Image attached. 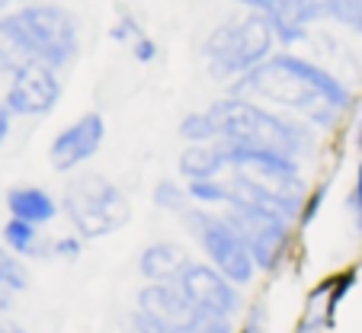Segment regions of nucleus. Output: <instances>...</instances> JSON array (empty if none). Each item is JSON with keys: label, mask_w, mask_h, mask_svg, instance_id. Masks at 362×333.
<instances>
[{"label": "nucleus", "mask_w": 362, "mask_h": 333, "mask_svg": "<svg viewBox=\"0 0 362 333\" xmlns=\"http://www.w3.org/2000/svg\"><path fill=\"white\" fill-rule=\"evenodd\" d=\"M225 93L282 109L288 116H298L308 125H315L321 135H334L359 103L356 90L334 68L286 48H279L273 58L228 83Z\"/></svg>", "instance_id": "f257e3e1"}, {"label": "nucleus", "mask_w": 362, "mask_h": 333, "mask_svg": "<svg viewBox=\"0 0 362 333\" xmlns=\"http://www.w3.org/2000/svg\"><path fill=\"white\" fill-rule=\"evenodd\" d=\"M209 109H212L221 132L218 141L279 151V154H288L301 163H308L321 151V132L315 125H308L298 116H288L282 109L267 106V103L225 93L209 103Z\"/></svg>", "instance_id": "f03ea898"}, {"label": "nucleus", "mask_w": 362, "mask_h": 333, "mask_svg": "<svg viewBox=\"0 0 362 333\" xmlns=\"http://www.w3.org/2000/svg\"><path fill=\"white\" fill-rule=\"evenodd\" d=\"M0 35L23 62H42L55 71H68L81 58L83 23L68 4L35 0L16 4L0 13Z\"/></svg>", "instance_id": "7ed1b4c3"}, {"label": "nucleus", "mask_w": 362, "mask_h": 333, "mask_svg": "<svg viewBox=\"0 0 362 333\" xmlns=\"http://www.w3.org/2000/svg\"><path fill=\"white\" fill-rule=\"evenodd\" d=\"M276 52H279V45H276L269 20L260 13H244V10L218 20L205 33L202 45H199L205 74L215 83H221V87L244 77L247 71H253L257 64L273 58Z\"/></svg>", "instance_id": "20e7f679"}, {"label": "nucleus", "mask_w": 362, "mask_h": 333, "mask_svg": "<svg viewBox=\"0 0 362 333\" xmlns=\"http://www.w3.org/2000/svg\"><path fill=\"white\" fill-rule=\"evenodd\" d=\"M62 215L83 240L119 234L132 221V199L116 180L96 170L71 173L62 189Z\"/></svg>", "instance_id": "39448f33"}, {"label": "nucleus", "mask_w": 362, "mask_h": 333, "mask_svg": "<svg viewBox=\"0 0 362 333\" xmlns=\"http://www.w3.org/2000/svg\"><path fill=\"white\" fill-rule=\"evenodd\" d=\"M180 225H183V231L192 238V244L199 247L205 263H212L234 286H240V288L253 286V279H257L260 272H257V263H253L240 231L231 225V218H228L225 211L192 205V209L180 218Z\"/></svg>", "instance_id": "423d86ee"}, {"label": "nucleus", "mask_w": 362, "mask_h": 333, "mask_svg": "<svg viewBox=\"0 0 362 333\" xmlns=\"http://www.w3.org/2000/svg\"><path fill=\"white\" fill-rule=\"evenodd\" d=\"M221 211L240 231L253 263H257V272L260 276H279L292 259L295 244H298L295 221H288V218L276 215L269 209H257V205H225Z\"/></svg>", "instance_id": "0eeeda50"}, {"label": "nucleus", "mask_w": 362, "mask_h": 333, "mask_svg": "<svg viewBox=\"0 0 362 333\" xmlns=\"http://www.w3.org/2000/svg\"><path fill=\"white\" fill-rule=\"evenodd\" d=\"M64 96L62 71L48 68L42 62H20L7 77L4 106L13 112V119H45L58 109Z\"/></svg>", "instance_id": "6e6552de"}, {"label": "nucleus", "mask_w": 362, "mask_h": 333, "mask_svg": "<svg viewBox=\"0 0 362 333\" xmlns=\"http://www.w3.org/2000/svg\"><path fill=\"white\" fill-rule=\"evenodd\" d=\"M103 144H106V116L96 109H87L77 119H71L64 129H58L55 138L48 141V167L62 177L81 173L103 151Z\"/></svg>", "instance_id": "1a4fd4ad"}, {"label": "nucleus", "mask_w": 362, "mask_h": 333, "mask_svg": "<svg viewBox=\"0 0 362 333\" xmlns=\"http://www.w3.org/2000/svg\"><path fill=\"white\" fill-rule=\"evenodd\" d=\"M177 286L183 288L189 305L199 308V311H215V314H228V317H238L244 311V288L234 286L228 276H221L205 259H189L186 269L180 272Z\"/></svg>", "instance_id": "9d476101"}, {"label": "nucleus", "mask_w": 362, "mask_h": 333, "mask_svg": "<svg viewBox=\"0 0 362 333\" xmlns=\"http://www.w3.org/2000/svg\"><path fill=\"white\" fill-rule=\"evenodd\" d=\"M324 4L327 0H279L273 16H267L273 26L276 45L295 52L298 45H305L311 39V26L324 23Z\"/></svg>", "instance_id": "9b49d317"}, {"label": "nucleus", "mask_w": 362, "mask_h": 333, "mask_svg": "<svg viewBox=\"0 0 362 333\" xmlns=\"http://www.w3.org/2000/svg\"><path fill=\"white\" fill-rule=\"evenodd\" d=\"M4 209H7V218H20V221H29V225L48 228L62 215V199H58L55 192H48L45 186L20 183V186H10L7 189Z\"/></svg>", "instance_id": "f8f14e48"}, {"label": "nucleus", "mask_w": 362, "mask_h": 333, "mask_svg": "<svg viewBox=\"0 0 362 333\" xmlns=\"http://www.w3.org/2000/svg\"><path fill=\"white\" fill-rule=\"evenodd\" d=\"M189 250H186L180 240H170V238H158L151 244L141 247L138 253V276L141 282H177L180 272L186 269L189 263Z\"/></svg>", "instance_id": "ddd939ff"}, {"label": "nucleus", "mask_w": 362, "mask_h": 333, "mask_svg": "<svg viewBox=\"0 0 362 333\" xmlns=\"http://www.w3.org/2000/svg\"><path fill=\"white\" fill-rule=\"evenodd\" d=\"M135 308L154 314V317L167 320V324H173V327H180V330H183L186 320L196 311L177 282H144L135 295Z\"/></svg>", "instance_id": "4468645a"}, {"label": "nucleus", "mask_w": 362, "mask_h": 333, "mask_svg": "<svg viewBox=\"0 0 362 333\" xmlns=\"http://www.w3.org/2000/svg\"><path fill=\"white\" fill-rule=\"evenodd\" d=\"M177 173L180 180H218L228 173V160L221 144H183L177 154Z\"/></svg>", "instance_id": "2eb2a0df"}, {"label": "nucleus", "mask_w": 362, "mask_h": 333, "mask_svg": "<svg viewBox=\"0 0 362 333\" xmlns=\"http://www.w3.org/2000/svg\"><path fill=\"white\" fill-rule=\"evenodd\" d=\"M330 288H334V276H324L311 292L305 295V305H301V314L295 320L292 333H327L337 327V317L340 311L330 301Z\"/></svg>", "instance_id": "dca6fc26"}, {"label": "nucleus", "mask_w": 362, "mask_h": 333, "mask_svg": "<svg viewBox=\"0 0 362 333\" xmlns=\"http://www.w3.org/2000/svg\"><path fill=\"white\" fill-rule=\"evenodd\" d=\"M0 247H7L10 253L29 259H52V238H45V228L20 221V218H7L0 228Z\"/></svg>", "instance_id": "f3484780"}, {"label": "nucleus", "mask_w": 362, "mask_h": 333, "mask_svg": "<svg viewBox=\"0 0 362 333\" xmlns=\"http://www.w3.org/2000/svg\"><path fill=\"white\" fill-rule=\"evenodd\" d=\"M151 205L164 215H173V218H183L186 211L192 209V196L186 189V180L180 177H160L158 183L151 186Z\"/></svg>", "instance_id": "a211bd4d"}, {"label": "nucleus", "mask_w": 362, "mask_h": 333, "mask_svg": "<svg viewBox=\"0 0 362 333\" xmlns=\"http://www.w3.org/2000/svg\"><path fill=\"white\" fill-rule=\"evenodd\" d=\"M177 138L183 144H215L221 138L218 122H215L212 109H189L177 122Z\"/></svg>", "instance_id": "6ab92c4d"}, {"label": "nucleus", "mask_w": 362, "mask_h": 333, "mask_svg": "<svg viewBox=\"0 0 362 333\" xmlns=\"http://www.w3.org/2000/svg\"><path fill=\"white\" fill-rule=\"evenodd\" d=\"M324 20L334 23L340 33L362 39V0H327Z\"/></svg>", "instance_id": "aec40b11"}, {"label": "nucleus", "mask_w": 362, "mask_h": 333, "mask_svg": "<svg viewBox=\"0 0 362 333\" xmlns=\"http://www.w3.org/2000/svg\"><path fill=\"white\" fill-rule=\"evenodd\" d=\"M29 286H33L29 263L23 257H16V253H10L7 247H0V292L23 295Z\"/></svg>", "instance_id": "412c9836"}, {"label": "nucleus", "mask_w": 362, "mask_h": 333, "mask_svg": "<svg viewBox=\"0 0 362 333\" xmlns=\"http://www.w3.org/2000/svg\"><path fill=\"white\" fill-rule=\"evenodd\" d=\"M192 196V205H202V209H225L228 205V183L225 177L218 180H192L186 183Z\"/></svg>", "instance_id": "4be33fe9"}, {"label": "nucleus", "mask_w": 362, "mask_h": 333, "mask_svg": "<svg viewBox=\"0 0 362 333\" xmlns=\"http://www.w3.org/2000/svg\"><path fill=\"white\" fill-rule=\"evenodd\" d=\"M330 186H334V183H330V177L311 183V189H308V196H305V205H301V215H298V231H308V228L317 221V215H321L324 205H327Z\"/></svg>", "instance_id": "5701e85b"}, {"label": "nucleus", "mask_w": 362, "mask_h": 333, "mask_svg": "<svg viewBox=\"0 0 362 333\" xmlns=\"http://www.w3.org/2000/svg\"><path fill=\"white\" fill-rule=\"evenodd\" d=\"M183 333H238V324L228 314H215V311H192V317L186 320Z\"/></svg>", "instance_id": "b1692460"}, {"label": "nucleus", "mask_w": 362, "mask_h": 333, "mask_svg": "<svg viewBox=\"0 0 362 333\" xmlns=\"http://www.w3.org/2000/svg\"><path fill=\"white\" fill-rule=\"evenodd\" d=\"M141 35H144L141 20H138V16L132 13L129 7H122V4H119V7H116V20H112V26H110V39L116 42V45L129 48L132 42L141 39Z\"/></svg>", "instance_id": "393cba45"}, {"label": "nucleus", "mask_w": 362, "mask_h": 333, "mask_svg": "<svg viewBox=\"0 0 362 333\" xmlns=\"http://www.w3.org/2000/svg\"><path fill=\"white\" fill-rule=\"evenodd\" d=\"M125 333H183V330L160 317H154V314H148V311L132 308L129 317H125Z\"/></svg>", "instance_id": "a878e982"}, {"label": "nucleus", "mask_w": 362, "mask_h": 333, "mask_svg": "<svg viewBox=\"0 0 362 333\" xmlns=\"http://www.w3.org/2000/svg\"><path fill=\"white\" fill-rule=\"evenodd\" d=\"M346 215H349L356 240H362V157L356 160L353 186H349V192H346Z\"/></svg>", "instance_id": "bb28decb"}, {"label": "nucleus", "mask_w": 362, "mask_h": 333, "mask_svg": "<svg viewBox=\"0 0 362 333\" xmlns=\"http://www.w3.org/2000/svg\"><path fill=\"white\" fill-rule=\"evenodd\" d=\"M83 244H87V240H83L81 234H74V231L58 234V238H52V259H62V263H77V259L83 257Z\"/></svg>", "instance_id": "cd10ccee"}, {"label": "nucleus", "mask_w": 362, "mask_h": 333, "mask_svg": "<svg viewBox=\"0 0 362 333\" xmlns=\"http://www.w3.org/2000/svg\"><path fill=\"white\" fill-rule=\"evenodd\" d=\"M238 333H269V308L267 301H253L244 308V320L238 324Z\"/></svg>", "instance_id": "c85d7f7f"}, {"label": "nucleus", "mask_w": 362, "mask_h": 333, "mask_svg": "<svg viewBox=\"0 0 362 333\" xmlns=\"http://www.w3.org/2000/svg\"><path fill=\"white\" fill-rule=\"evenodd\" d=\"M129 54H132V62H138V64H154L158 62V54H160V45H158L154 35L144 33L141 39H135L129 45Z\"/></svg>", "instance_id": "c756f323"}, {"label": "nucleus", "mask_w": 362, "mask_h": 333, "mask_svg": "<svg viewBox=\"0 0 362 333\" xmlns=\"http://www.w3.org/2000/svg\"><path fill=\"white\" fill-rule=\"evenodd\" d=\"M20 62H23V58L13 52V48H10V42L0 35V77H10Z\"/></svg>", "instance_id": "7c9ffc66"}, {"label": "nucleus", "mask_w": 362, "mask_h": 333, "mask_svg": "<svg viewBox=\"0 0 362 333\" xmlns=\"http://www.w3.org/2000/svg\"><path fill=\"white\" fill-rule=\"evenodd\" d=\"M238 4L244 13H260V16H273L276 7H279V0H231Z\"/></svg>", "instance_id": "2f4dec72"}, {"label": "nucleus", "mask_w": 362, "mask_h": 333, "mask_svg": "<svg viewBox=\"0 0 362 333\" xmlns=\"http://www.w3.org/2000/svg\"><path fill=\"white\" fill-rule=\"evenodd\" d=\"M353 151L362 157V96L353 109Z\"/></svg>", "instance_id": "473e14b6"}, {"label": "nucleus", "mask_w": 362, "mask_h": 333, "mask_svg": "<svg viewBox=\"0 0 362 333\" xmlns=\"http://www.w3.org/2000/svg\"><path fill=\"white\" fill-rule=\"evenodd\" d=\"M10 132H13V112H10V109L4 106V100H0V148L7 144Z\"/></svg>", "instance_id": "72a5a7b5"}, {"label": "nucleus", "mask_w": 362, "mask_h": 333, "mask_svg": "<svg viewBox=\"0 0 362 333\" xmlns=\"http://www.w3.org/2000/svg\"><path fill=\"white\" fill-rule=\"evenodd\" d=\"M0 333H29V330L20 324H0Z\"/></svg>", "instance_id": "f704fd0d"}, {"label": "nucleus", "mask_w": 362, "mask_h": 333, "mask_svg": "<svg viewBox=\"0 0 362 333\" xmlns=\"http://www.w3.org/2000/svg\"><path fill=\"white\" fill-rule=\"evenodd\" d=\"M10 7H13V0H0V13H7Z\"/></svg>", "instance_id": "c9c22d12"}, {"label": "nucleus", "mask_w": 362, "mask_h": 333, "mask_svg": "<svg viewBox=\"0 0 362 333\" xmlns=\"http://www.w3.org/2000/svg\"><path fill=\"white\" fill-rule=\"evenodd\" d=\"M16 4H35V0H13V7H16Z\"/></svg>", "instance_id": "e433bc0d"}, {"label": "nucleus", "mask_w": 362, "mask_h": 333, "mask_svg": "<svg viewBox=\"0 0 362 333\" xmlns=\"http://www.w3.org/2000/svg\"><path fill=\"white\" fill-rule=\"evenodd\" d=\"M0 228H4V221H0Z\"/></svg>", "instance_id": "4c0bfd02"}]
</instances>
